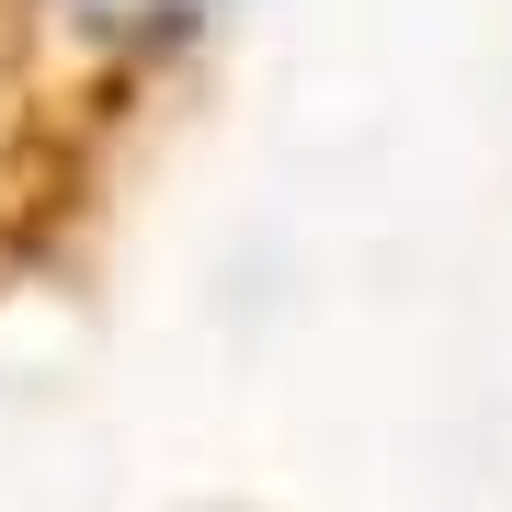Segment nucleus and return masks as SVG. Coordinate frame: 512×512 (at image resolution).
Returning a JSON list of instances; mask_svg holds the SVG:
<instances>
[{"instance_id":"nucleus-1","label":"nucleus","mask_w":512,"mask_h":512,"mask_svg":"<svg viewBox=\"0 0 512 512\" xmlns=\"http://www.w3.org/2000/svg\"><path fill=\"white\" fill-rule=\"evenodd\" d=\"M57 23H69L80 46H114V57H148V46H183L205 23L228 12V0H46Z\"/></svg>"}]
</instances>
